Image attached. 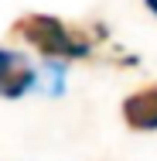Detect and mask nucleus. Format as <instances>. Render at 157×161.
<instances>
[{
  "instance_id": "obj_1",
  "label": "nucleus",
  "mask_w": 157,
  "mask_h": 161,
  "mask_svg": "<svg viewBox=\"0 0 157 161\" xmlns=\"http://www.w3.org/2000/svg\"><path fill=\"white\" fill-rule=\"evenodd\" d=\"M14 34H21L24 41H31L34 48L48 58H86L89 55V41L72 34L65 28V21L51 14H28L24 21L14 24Z\"/></svg>"
},
{
  "instance_id": "obj_2",
  "label": "nucleus",
  "mask_w": 157,
  "mask_h": 161,
  "mask_svg": "<svg viewBox=\"0 0 157 161\" xmlns=\"http://www.w3.org/2000/svg\"><path fill=\"white\" fill-rule=\"evenodd\" d=\"M34 69L28 65L24 55L10 52V48H0V96L3 99H17L24 96L34 86Z\"/></svg>"
},
{
  "instance_id": "obj_3",
  "label": "nucleus",
  "mask_w": 157,
  "mask_h": 161,
  "mask_svg": "<svg viewBox=\"0 0 157 161\" xmlns=\"http://www.w3.org/2000/svg\"><path fill=\"white\" fill-rule=\"evenodd\" d=\"M123 120L130 130H157V82L123 99Z\"/></svg>"
},
{
  "instance_id": "obj_4",
  "label": "nucleus",
  "mask_w": 157,
  "mask_h": 161,
  "mask_svg": "<svg viewBox=\"0 0 157 161\" xmlns=\"http://www.w3.org/2000/svg\"><path fill=\"white\" fill-rule=\"evenodd\" d=\"M41 89H44L48 96H62L65 93V65H58V62L44 65V72H41Z\"/></svg>"
},
{
  "instance_id": "obj_5",
  "label": "nucleus",
  "mask_w": 157,
  "mask_h": 161,
  "mask_svg": "<svg viewBox=\"0 0 157 161\" xmlns=\"http://www.w3.org/2000/svg\"><path fill=\"white\" fill-rule=\"evenodd\" d=\"M144 3H147V10H150V14H157V0H144Z\"/></svg>"
}]
</instances>
